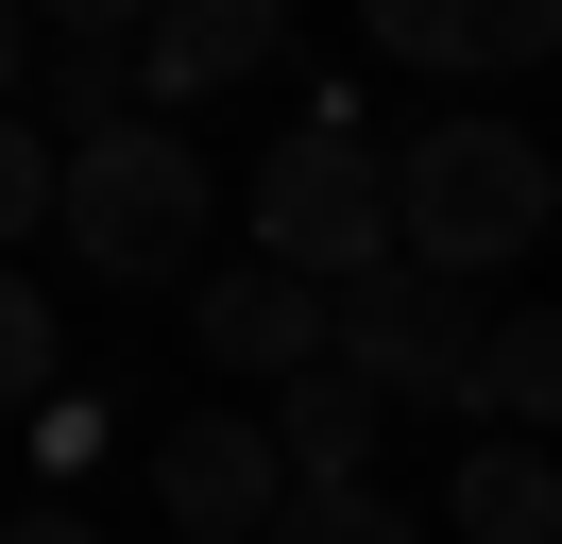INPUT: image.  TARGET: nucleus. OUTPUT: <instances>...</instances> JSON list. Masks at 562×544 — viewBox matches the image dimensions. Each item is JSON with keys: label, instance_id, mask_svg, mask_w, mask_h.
Returning <instances> with one entry per match:
<instances>
[{"label": "nucleus", "instance_id": "nucleus-1", "mask_svg": "<svg viewBox=\"0 0 562 544\" xmlns=\"http://www.w3.org/2000/svg\"><path fill=\"white\" fill-rule=\"evenodd\" d=\"M205 154H188L171 120H103L52 154V238H69V272H103V290H171V272H205Z\"/></svg>", "mask_w": 562, "mask_h": 544}, {"label": "nucleus", "instance_id": "nucleus-2", "mask_svg": "<svg viewBox=\"0 0 562 544\" xmlns=\"http://www.w3.org/2000/svg\"><path fill=\"white\" fill-rule=\"evenodd\" d=\"M375 170H392V256L409 272H512V256H546V222H562V170H546L528 120H426L409 154H375Z\"/></svg>", "mask_w": 562, "mask_h": 544}, {"label": "nucleus", "instance_id": "nucleus-3", "mask_svg": "<svg viewBox=\"0 0 562 544\" xmlns=\"http://www.w3.org/2000/svg\"><path fill=\"white\" fill-rule=\"evenodd\" d=\"M256 256L307 272V290H341V272H375V256H392V170H375V136H358V102H341V86H324L307 120L256 154Z\"/></svg>", "mask_w": 562, "mask_h": 544}, {"label": "nucleus", "instance_id": "nucleus-4", "mask_svg": "<svg viewBox=\"0 0 562 544\" xmlns=\"http://www.w3.org/2000/svg\"><path fill=\"white\" fill-rule=\"evenodd\" d=\"M324 358H341L375 408H443V426H460V358H477V272H409V256L341 272V290H324Z\"/></svg>", "mask_w": 562, "mask_h": 544}, {"label": "nucleus", "instance_id": "nucleus-5", "mask_svg": "<svg viewBox=\"0 0 562 544\" xmlns=\"http://www.w3.org/2000/svg\"><path fill=\"white\" fill-rule=\"evenodd\" d=\"M358 34L426 86H512V68L562 52V0H358Z\"/></svg>", "mask_w": 562, "mask_h": 544}, {"label": "nucleus", "instance_id": "nucleus-6", "mask_svg": "<svg viewBox=\"0 0 562 544\" xmlns=\"http://www.w3.org/2000/svg\"><path fill=\"white\" fill-rule=\"evenodd\" d=\"M273 52H290V0H154V18L120 34V68H137L154 102H222V86H256Z\"/></svg>", "mask_w": 562, "mask_h": 544}, {"label": "nucleus", "instance_id": "nucleus-7", "mask_svg": "<svg viewBox=\"0 0 562 544\" xmlns=\"http://www.w3.org/2000/svg\"><path fill=\"white\" fill-rule=\"evenodd\" d=\"M154 494H171V528L256 544V510L290 494V460H273V426H256V408H188V426L154 442Z\"/></svg>", "mask_w": 562, "mask_h": 544}, {"label": "nucleus", "instance_id": "nucleus-8", "mask_svg": "<svg viewBox=\"0 0 562 544\" xmlns=\"http://www.w3.org/2000/svg\"><path fill=\"white\" fill-rule=\"evenodd\" d=\"M188 340H205L222 374H256V392H273V374L324 358V290H307V272H273V256H239V272H205V290H188Z\"/></svg>", "mask_w": 562, "mask_h": 544}, {"label": "nucleus", "instance_id": "nucleus-9", "mask_svg": "<svg viewBox=\"0 0 562 544\" xmlns=\"http://www.w3.org/2000/svg\"><path fill=\"white\" fill-rule=\"evenodd\" d=\"M443 528H460V544H546V528H562V460L512 442V426L460 442V460H443Z\"/></svg>", "mask_w": 562, "mask_h": 544}, {"label": "nucleus", "instance_id": "nucleus-10", "mask_svg": "<svg viewBox=\"0 0 562 544\" xmlns=\"http://www.w3.org/2000/svg\"><path fill=\"white\" fill-rule=\"evenodd\" d=\"M256 426H273L290 476H375V426H392V408L358 392L341 358H307V374H273V408H256Z\"/></svg>", "mask_w": 562, "mask_h": 544}, {"label": "nucleus", "instance_id": "nucleus-11", "mask_svg": "<svg viewBox=\"0 0 562 544\" xmlns=\"http://www.w3.org/2000/svg\"><path fill=\"white\" fill-rule=\"evenodd\" d=\"M460 408H494L512 442H546V408H562V324H546V306L477 324V358H460Z\"/></svg>", "mask_w": 562, "mask_h": 544}, {"label": "nucleus", "instance_id": "nucleus-12", "mask_svg": "<svg viewBox=\"0 0 562 544\" xmlns=\"http://www.w3.org/2000/svg\"><path fill=\"white\" fill-rule=\"evenodd\" d=\"M256 544H426V510H392L375 476H290L256 510Z\"/></svg>", "mask_w": 562, "mask_h": 544}, {"label": "nucleus", "instance_id": "nucleus-13", "mask_svg": "<svg viewBox=\"0 0 562 544\" xmlns=\"http://www.w3.org/2000/svg\"><path fill=\"white\" fill-rule=\"evenodd\" d=\"M103 120H137L120 34H52V120H35V136H103Z\"/></svg>", "mask_w": 562, "mask_h": 544}, {"label": "nucleus", "instance_id": "nucleus-14", "mask_svg": "<svg viewBox=\"0 0 562 544\" xmlns=\"http://www.w3.org/2000/svg\"><path fill=\"white\" fill-rule=\"evenodd\" d=\"M35 392H52V290L0 272V408H35Z\"/></svg>", "mask_w": 562, "mask_h": 544}, {"label": "nucleus", "instance_id": "nucleus-15", "mask_svg": "<svg viewBox=\"0 0 562 544\" xmlns=\"http://www.w3.org/2000/svg\"><path fill=\"white\" fill-rule=\"evenodd\" d=\"M0 238H52V136L0 102Z\"/></svg>", "mask_w": 562, "mask_h": 544}, {"label": "nucleus", "instance_id": "nucleus-16", "mask_svg": "<svg viewBox=\"0 0 562 544\" xmlns=\"http://www.w3.org/2000/svg\"><path fill=\"white\" fill-rule=\"evenodd\" d=\"M35 460H52V476L103 460V408H86V392H35Z\"/></svg>", "mask_w": 562, "mask_h": 544}, {"label": "nucleus", "instance_id": "nucleus-17", "mask_svg": "<svg viewBox=\"0 0 562 544\" xmlns=\"http://www.w3.org/2000/svg\"><path fill=\"white\" fill-rule=\"evenodd\" d=\"M18 18H52V34H137L154 0H18Z\"/></svg>", "mask_w": 562, "mask_h": 544}, {"label": "nucleus", "instance_id": "nucleus-18", "mask_svg": "<svg viewBox=\"0 0 562 544\" xmlns=\"http://www.w3.org/2000/svg\"><path fill=\"white\" fill-rule=\"evenodd\" d=\"M18 68H35V18H18V0H0V102H18Z\"/></svg>", "mask_w": 562, "mask_h": 544}, {"label": "nucleus", "instance_id": "nucleus-19", "mask_svg": "<svg viewBox=\"0 0 562 544\" xmlns=\"http://www.w3.org/2000/svg\"><path fill=\"white\" fill-rule=\"evenodd\" d=\"M0 544H86V528H69V510H18V528H0Z\"/></svg>", "mask_w": 562, "mask_h": 544}, {"label": "nucleus", "instance_id": "nucleus-20", "mask_svg": "<svg viewBox=\"0 0 562 544\" xmlns=\"http://www.w3.org/2000/svg\"><path fill=\"white\" fill-rule=\"evenodd\" d=\"M171 544H205V528H171Z\"/></svg>", "mask_w": 562, "mask_h": 544}]
</instances>
